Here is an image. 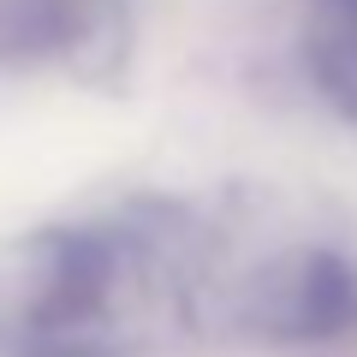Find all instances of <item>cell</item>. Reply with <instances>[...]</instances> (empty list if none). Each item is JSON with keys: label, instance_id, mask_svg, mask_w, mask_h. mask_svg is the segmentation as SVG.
<instances>
[{"label": "cell", "instance_id": "7a4b0ae2", "mask_svg": "<svg viewBox=\"0 0 357 357\" xmlns=\"http://www.w3.org/2000/svg\"><path fill=\"white\" fill-rule=\"evenodd\" d=\"M256 328L274 340H333L357 321V268L340 250H292L256 280Z\"/></svg>", "mask_w": 357, "mask_h": 357}, {"label": "cell", "instance_id": "3957f363", "mask_svg": "<svg viewBox=\"0 0 357 357\" xmlns=\"http://www.w3.org/2000/svg\"><path fill=\"white\" fill-rule=\"evenodd\" d=\"M310 77L328 107L357 126V0H316L310 18Z\"/></svg>", "mask_w": 357, "mask_h": 357}, {"label": "cell", "instance_id": "6da1fadb", "mask_svg": "<svg viewBox=\"0 0 357 357\" xmlns=\"http://www.w3.org/2000/svg\"><path fill=\"white\" fill-rule=\"evenodd\" d=\"M126 250L107 232H30L0 250L6 357H126Z\"/></svg>", "mask_w": 357, "mask_h": 357}]
</instances>
